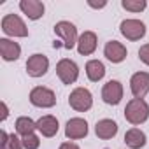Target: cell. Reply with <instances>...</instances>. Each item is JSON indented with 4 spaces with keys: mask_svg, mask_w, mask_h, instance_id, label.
<instances>
[{
    "mask_svg": "<svg viewBox=\"0 0 149 149\" xmlns=\"http://www.w3.org/2000/svg\"><path fill=\"white\" fill-rule=\"evenodd\" d=\"M19 9L23 11V14H26L28 19H33V21L44 16V4L40 0H21Z\"/></svg>",
    "mask_w": 149,
    "mask_h": 149,
    "instance_id": "obj_13",
    "label": "cell"
},
{
    "mask_svg": "<svg viewBox=\"0 0 149 149\" xmlns=\"http://www.w3.org/2000/svg\"><path fill=\"white\" fill-rule=\"evenodd\" d=\"M0 54L6 61H16L21 54V47L18 42L9 39H0Z\"/></svg>",
    "mask_w": 149,
    "mask_h": 149,
    "instance_id": "obj_16",
    "label": "cell"
},
{
    "mask_svg": "<svg viewBox=\"0 0 149 149\" xmlns=\"http://www.w3.org/2000/svg\"><path fill=\"white\" fill-rule=\"evenodd\" d=\"M60 149H79V146L74 144V142H63V144L60 146Z\"/></svg>",
    "mask_w": 149,
    "mask_h": 149,
    "instance_id": "obj_25",
    "label": "cell"
},
{
    "mask_svg": "<svg viewBox=\"0 0 149 149\" xmlns=\"http://www.w3.org/2000/svg\"><path fill=\"white\" fill-rule=\"evenodd\" d=\"M88 135V123L83 118H72L65 125V137L70 140L84 139Z\"/></svg>",
    "mask_w": 149,
    "mask_h": 149,
    "instance_id": "obj_9",
    "label": "cell"
},
{
    "mask_svg": "<svg viewBox=\"0 0 149 149\" xmlns=\"http://www.w3.org/2000/svg\"><path fill=\"white\" fill-rule=\"evenodd\" d=\"M47 68H49V60H47V56H44L40 53L32 54L26 60V72L30 77H42L47 72Z\"/></svg>",
    "mask_w": 149,
    "mask_h": 149,
    "instance_id": "obj_8",
    "label": "cell"
},
{
    "mask_svg": "<svg viewBox=\"0 0 149 149\" xmlns=\"http://www.w3.org/2000/svg\"><path fill=\"white\" fill-rule=\"evenodd\" d=\"M2 32L9 37H26L28 28L18 14H6L2 18Z\"/></svg>",
    "mask_w": 149,
    "mask_h": 149,
    "instance_id": "obj_2",
    "label": "cell"
},
{
    "mask_svg": "<svg viewBox=\"0 0 149 149\" xmlns=\"http://www.w3.org/2000/svg\"><path fill=\"white\" fill-rule=\"evenodd\" d=\"M30 102L35 107H42V109H49L56 105V95L53 93V90L44 88V86H35L30 91Z\"/></svg>",
    "mask_w": 149,
    "mask_h": 149,
    "instance_id": "obj_6",
    "label": "cell"
},
{
    "mask_svg": "<svg viewBox=\"0 0 149 149\" xmlns=\"http://www.w3.org/2000/svg\"><path fill=\"white\" fill-rule=\"evenodd\" d=\"M104 54H105V58H107L109 61H112V63H121V61L126 58L128 51H126V47H125L121 42H118V40H109V42L105 44V47H104Z\"/></svg>",
    "mask_w": 149,
    "mask_h": 149,
    "instance_id": "obj_12",
    "label": "cell"
},
{
    "mask_svg": "<svg viewBox=\"0 0 149 149\" xmlns=\"http://www.w3.org/2000/svg\"><path fill=\"white\" fill-rule=\"evenodd\" d=\"M88 6H90V7H93V9H102V7H105V6H107V2H98V4H97V2H91V0H90Z\"/></svg>",
    "mask_w": 149,
    "mask_h": 149,
    "instance_id": "obj_26",
    "label": "cell"
},
{
    "mask_svg": "<svg viewBox=\"0 0 149 149\" xmlns=\"http://www.w3.org/2000/svg\"><path fill=\"white\" fill-rule=\"evenodd\" d=\"M0 149H23V144L14 133H11L4 142H0Z\"/></svg>",
    "mask_w": 149,
    "mask_h": 149,
    "instance_id": "obj_22",
    "label": "cell"
},
{
    "mask_svg": "<svg viewBox=\"0 0 149 149\" xmlns=\"http://www.w3.org/2000/svg\"><path fill=\"white\" fill-rule=\"evenodd\" d=\"M149 118V105L144 98H132L125 107V119L132 125H142Z\"/></svg>",
    "mask_w": 149,
    "mask_h": 149,
    "instance_id": "obj_1",
    "label": "cell"
},
{
    "mask_svg": "<svg viewBox=\"0 0 149 149\" xmlns=\"http://www.w3.org/2000/svg\"><path fill=\"white\" fill-rule=\"evenodd\" d=\"M56 74L63 84H74L79 77V67L76 61L68 58H63L56 63Z\"/></svg>",
    "mask_w": 149,
    "mask_h": 149,
    "instance_id": "obj_3",
    "label": "cell"
},
{
    "mask_svg": "<svg viewBox=\"0 0 149 149\" xmlns=\"http://www.w3.org/2000/svg\"><path fill=\"white\" fill-rule=\"evenodd\" d=\"M86 76L91 83H98L105 76V67L100 60H90L86 63Z\"/></svg>",
    "mask_w": 149,
    "mask_h": 149,
    "instance_id": "obj_19",
    "label": "cell"
},
{
    "mask_svg": "<svg viewBox=\"0 0 149 149\" xmlns=\"http://www.w3.org/2000/svg\"><path fill=\"white\" fill-rule=\"evenodd\" d=\"M97 33L95 32H84L81 37H79V40H77V51H79V54H84V56H88V54H93L95 53V49H97Z\"/></svg>",
    "mask_w": 149,
    "mask_h": 149,
    "instance_id": "obj_15",
    "label": "cell"
},
{
    "mask_svg": "<svg viewBox=\"0 0 149 149\" xmlns=\"http://www.w3.org/2000/svg\"><path fill=\"white\" fill-rule=\"evenodd\" d=\"M68 104H70V107L74 111L86 112L93 105V97H91L90 90H86V88H76L70 93V97H68Z\"/></svg>",
    "mask_w": 149,
    "mask_h": 149,
    "instance_id": "obj_4",
    "label": "cell"
},
{
    "mask_svg": "<svg viewBox=\"0 0 149 149\" xmlns=\"http://www.w3.org/2000/svg\"><path fill=\"white\" fill-rule=\"evenodd\" d=\"M16 132L21 135V137H26L30 133H33V130H37V121H33L32 118L28 116H21L16 119Z\"/></svg>",
    "mask_w": 149,
    "mask_h": 149,
    "instance_id": "obj_20",
    "label": "cell"
},
{
    "mask_svg": "<svg viewBox=\"0 0 149 149\" xmlns=\"http://www.w3.org/2000/svg\"><path fill=\"white\" fill-rule=\"evenodd\" d=\"M95 133H97L98 139L109 140V139L116 137V133H118V123L112 121V119H100L95 125Z\"/></svg>",
    "mask_w": 149,
    "mask_h": 149,
    "instance_id": "obj_17",
    "label": "cell"
},
{
    "mask_svg": "<svg viewBox=\"0 0 149 149\" xmlns=\"http://www.w3.org/2000/svg\"><path fill=\"white\" fill-rule=\"evenodd\" d=\"M130 90L135 98H144L149 93V74L147 72H137L130 79Z\"/></svg>",
    "mask_w": 149,
    "mask_h": 149,
    "instance_id": "obj_10",
    "label": "cell"
},
{
    "mask_svg": "<svg viewBox=\"0 0 149 149\" xmlns=\"http://www.w3.org/2000/svg\"><path fill=\"white\" fill-rule=\"evenodd\" d=\"M54 33L56 37H60L63 40V47L65 49H72L77 44V28L74 26L70 21H58L54 25Z\"/></svg>",
    "mask_w": 149,
    "mask_h": 149,
    "instance_id": "obj_5",
    "label": "cell"
},
{
    "mask_svg": "<svg viewBox=\"0 0 149 149\" xmlns=\"http://www.w3.org/2000/svg\"><path fill=\"white\" fill-rule=\"evenodd\" d=\"M21 144L25 149H39L40 146V139L35 135V133H30L26 137H21Z\"/></svg>",
    "mask_w": 149,
    "mask_h": 149,
    "instance_id": "obj_23",
    "label": "cell"
},
{
    "mask_svg": "<svg viewBox=\"0 0 149 149\" xmlns=\"http://www.w3.org/2000/svg\"><path fill=\"white\" fill-rule=\"evenodd\" d=\"M139 58H140V61H142V63L149 65V44L140 46V49H139Z\"/></svg>",
    "mask_w": 149,
    "mask_h": 149,
    "instance_id": "obj_24",
    "label": "cell"
},
{
    "mask_svg": "<svg viewBox=\"0 0 149 149\" xmlns=\"http://www.w3.org/2000/svg\"><path fill=\"white\" fill-rule=\"evenodd\" d=\"M146 142H147V137L140 128H130L125 133V144L130 149H140L146 146Z\"/></svg>",
    "mask_w": 149,
    "mask_h": 149,
    "instance_id": "obj_18",
    "label": "cell"
},
{
    "mask_svg": "<svg viewBox=\"0 0 149 149\" xmlns=\"http://www.w3.org/2000/svg\"><path fill=\"white\" fill-rule=\"evenodd\" d=\"M123 98V84L119 81H109L105 83L104 90H102V100L109 105H118Z\"/></svg>",
    "mask_w": 149,
    "mask_h": 149,
    "instance_id": "obj_11",
    "label": "cell"
},
{
    "mask_svg": "<svg viewBox=\"0 0 149 149\" xmlns=\"http://www.w3.org/2000/svg\"><path fill=\"white\" fill-rule=\"evenodd\" d=\"M147 6L146 0H121V7L130 11V13H140Z\"/></svg>",
    "mask_w": 149,
    "mask_h": 149,
    "instance_id": "obj_21",
    "label": "cell"
},
{
    "mask_svg": "<svg viewBox=\"0 0 149 149\" xmlns=\"http://www.w3.org/2000/svg\"><path fill=\"white\" fill-rule=\"evenodd\" d=\"M58 128H60L58 119L54 116H51V114H46L40 119H37V130L42 133V137H47V139L54 137L58 133Z\"/></svg>",
    "mask_w": 149,
    "mask_h": 149,
    "instance_id": "obj_14",
    "label": "cell"
},
{
    "mask_svg": "<svg viewBox=\"0 0 149 149\" xmlns=\"http://www.w3.org/2000/svg\"><path fill=\"white\" fill-rule=\"evenodd\" d=\"M119 30L128 40H140L146 35V25L140 19H123Z\"/></svg>",
    "mask_w": 149,
    "mask_h": 149,
    "instance_id": "obj_7",
    "label": "cell"
},
{
    "mask_svg": "<svg viewBox=\"0 0 149 149\" xmlns=\"http://www.w3.org/2000/svg\"><path fill=\"white\" fill-rule=\"evenodd\" d=\"M7 114H9V112H7V105H6V104L2 102V116H0V119H2V121H4V119L7 118Z\"/></svg>",
    "mask_w": 149,
    "mask_h": 149,
    "instance_id": "obj_27",
    "label": "cell"
}]
</instances>
